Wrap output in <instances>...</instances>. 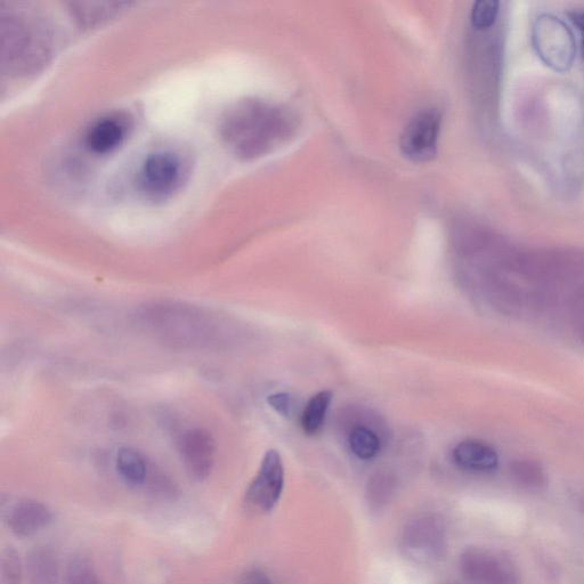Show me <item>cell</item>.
I'll list each match as a JSON object with an SVG mask.
<instances>
[{
  "mask_svg": "<svg viewBox=\"0 0 584 584\" xmlns=\"http://www.w3.org/2000/svg\"><path fill=\"white\" fill-rule=\"evenodd\" d=\"M296 127V118L287 109L262 100H243L226 110L219 131L234 154L253 159L286 142Z\"/></svg>",
  "mask_w": 584,
  "mask_h": 584,
  "instance_id": "obj_1",
  "label": "cell"
},
{
  "mask_svg": "<svg viewBox=\"0 0 584 584\" xmlns=\"http://www.w3.org/2000/svg\"><path fill=\"white\" fill-rule=\"evenodd\" d=\"M403 554L418 564L442 561L448 549L446 527L440 516H417L404 526L401 537Z\"/></svg>",
  "mask_w": 584,
  "mask_h": 584,
  "instance_id": "obj_2",
  "label": "cell"
},
{
  "mask_svg": "<svg viewBox=\"0 0 584 584\" xmlns=\"http://www.w3.org/2000/svg\"><path fill=\"white\" fill-rule=\"evenodd\" d=\"M462 575L474 584H521L518 565L504 551L469 547L459 558Z\"/></svg>",
  "mask_w": 584,
  "mask_h": 584,
  "instance_id": "obj_3",
  "label": "cell"
},
{
  "mask_svg": "<svg viewBox=\"0 0 584 584\" xmlns=\"http://www.w3.org/2000/svg\"><path fill=\"white\" fill-rule=\"evenodd\" d=\"M184 175V162L178 154L157 151L143 162L139 175L140 188L151 200H166L181 188Z\"/></svg>",
  "mask_w": 584,
  "mask_h": 584,
  "instance_id": "obj_4",
  "label": "cell"
},
{
  "mask_svg": "<svg viewBox=\"0 0 584 584\" xmlns=\"http://www.w3.org/2000/svg\"><path fill=\"white\" fill-rule=\"evenodd\" d=\"M533 40L541 58L557 70L572 66L575 42L572 31L555 16L542 15L534 26Z\"/></svg>",
  "mask_w": 584,
  "mask_h": 584,
  "instance_id": "obj_5",
  "label": "cell"
},
{
  "mask_svg": "<svg viewBox=\"0 0 584 584\" xmlns=\"http://www.w3.org/2000/svg\"><path fill=\"white\" fill-rule=\"evenodd\" d=\"M441 112L434 108L421 110L413 117L401 135L400 148L405 157L418 162L436 156Z\"/></svg>",
  "mask_w": 584,
  "mask_h": 584,
  "instance_id": "obj_6",
  "label": "cell"
},
{
  "mask_svg": "<svg viewBox=\"0 0 584 584\" xmlns=\"http://www.w3.org/2000/svg\"><path fill=\"white\" fill-rule=\"evenodd\" d=\"M283 488L285 467L280 453L275 450L267 451L246 492L247 505L261 513H267L278 505Z\"/></svg>",
  "mask_w": 584,
  "mask_h": 584,
  "instance_id": "obj_7",
  "label": "cell"
},
{
  "mask_svg": "<svg viewBox=\"0 0 584 584\" xmlns=\"http://www.w3.org/2000/svg\"><path fill=\"white\" fill-rule=\"evenodd\" d=\"M19 19L3 20L4 56L11 67H30L37 63L40 55H45L44 36L36 34L31 23Z\"/></svg>",
  "mask_w": 584,
  "mask_h": 584,
  "instance_id": "obj_8",
  "label": "cell"
},
{
  "mask_svg": "<svg viewBox=\"0 0 584 584\" xmlns=\"http://www.w3.org/2000/svg\"><path fill=\"white\" fill-rule=\"evenodd\" d=\"M181 458L186 472L198 482L205 481L213 472L216 444L205 429H191L180 441Z\"/></svg>",
  "mask_w": 584,
  "mask_h": 584,
  "instance_id": "obj_9",
  "label": "cell"
},
{
  "mask_svg": "<svg viewBox=\"0 0 584 584\" xmlns=\"http://www.w3.org/2000/svg\"><path fill=\"white\" fill-rule=\"evenodd\" d=\"M131 125V119L124 113H110L89 127L86 144L94 153H109L123 144Z\"/></svg>",
  "mask_w": 584,
  "mask_h": 584,
  "instance_id": "obj_10",
  "label": "cell"
},
{
  "mask_svg": "<svg viewBox=\"0 0 584 584\" xmlns=\"http://www.w3.org/2000/svg\"><path fill=\"white\" fill-rule=\"evenodd\" d=\"M50 508L35 500L18 502L8 515V527L16 537L30 538L42 532L52 523Z\"/></svg>",
  "mask_w": 584,
  "mask_h": 584,
  "instance_id": "obj_11",
  "label": "cell"
},
{
  "mask_svg": "<svg viewBox=\"0 0 584 584\" xmlns=\"http://www.w3.org/2000/svg\"><path fill=\"white\" fill-rule=\"evenodd\" d=\"M454 462L467 472L492 473L499 466V456L493 446L483 441L467 440L453 449Z\"/></svg>",
  "mask_w": 584,
  "mask_h": 584,
  "instance_id": "obj_12",
  "label": "cell"
},
{
  "mask_svg": "<svg viewBox=\"0 0 584 584\" xmlns=\"http://www.w3.org/2000/svg\"><path fill=\"white\" fill-rule=\"evenodd\" d=\"M29 584H58L59 563L54 551L48 547H35L28 555Z\"/></svg>",
  "mask_w": 584,
  "mask_h": 584,
  "instance_id": "obj_13",
  "label": "cell"
},
{
  "mask_svg": "<svg viewBox=\"0 0 584 584\" xmlns=\"http://www.w3.org/2000/svg\"><path fill=\"white\" fill-rule=\"evenodd\" d=\"M509 470L514 482L527 491H541L546 488V470L537 461L518 459L510 465Z\"/></svg>",
  "mask_w": 584,
  "mask_h": 584,
  "instance_id": "obj_14",
  "label": "cell"
},
{
  "mask_svg": "<svg viewBox=\"0 0 584 584\" xmlns=\"http://www.w3.org/2000/svg\"><path fill=\"white\" fill-rule=\"evenodd\" d=\"M116 466L123 480L131 485H142L148 478V462L142 454L132 448H123L118 451Z\"/></svg>",
  "mask_w": 584,
  "mask_h": 584,
  "instance_id": "obj_15",
  "label": "cell"
},
{
  "mask_svg": "<svg viewBox=\"0 0 584 584\" xmlns=\"http://www.w3.org/2000/svg\"><path fill=\"white\" fill-rule=\"evenodd\" d=\"M331 401L332 393L329 391L320 392L308 401L302 416V427L306 435L313 436L321 432Z\"/></svg>",
  "mask_w": 584,
  "mask_h": 584,
  "instance_id": "obj_16",
  "label": "cell"
},
{
  "mask_svg": "<svg viewBox=\"0 0 584 584\" xmlns=\"http://www.w3.org/2000/svg\"><path fill=\"white\" fill-rule=\"evenodd\" d=\"M348 445L356 458L371 460L376 458L381 450L380 437L371 428L358 426L348 435Z\"/></svg>",
  "mask_w": 584,
  "mask_h": 584,
  "instance_id": "obj_17",
  "label": "cell"
},
{
  "mask_svg": "<svg viewBox=\"0 0 584 584\" xmlns=\"http://www.w3.org/2000/svg\"><path fill=\"white\" fill-rule=\"evenodd\" d=\"M500 3L497 0H478L473 6V27L477 30L489 29L496 23L499 14Z\"/></svg>",
  "mask_w": 584,
  "mask_h": 584,
  "instance_id": "obj_18",
  "label": "cell"
},
{
  "mask_svg": "<svg viewBox=\"0 0 584 584\" xmlns=\"http://www.w3.org/2000/svg\"><path fill=\"white\" fill-rule=\"evenodd\" d=\"M64 584H99L94 567L84 557L72 558L68 565Z\"/></svg>",
  "mask_w": 584,
  "mask_h": 584,
  "instance_id": "obj_19",
  "label": "cell"
},
{
  "mask_svg": "<svg viewBox=\"0 0 584 584\" xmlns=\"http://www.w3.org/2000/svg\"><path fill=\"white\" fill-rule=\"evenodd\" d=\"M394 482L386 474L373 477L368 486V500L372 508H381L391 499Z\"/></svg>",
  "mask_w": 584,
  "mask_h": 584,
  "instance_id": "obj_20",
  "label": "cell"
},
{
  "mask_svg": "<svg viewBox=\"0 0 584 584\" xmlns=\"http://www.w3.org/2000/svg\"><path fill=\"white\" fill-rule=\"evenodd\" d=\"M567 300V311L571 326L582 340H584V283L571 292Z\"/></svg>",
  "mask_w": 584,
  "mask_h": 584,
  "instance_id": "obj_21",
  "label": "cell"
},
{
  "mask_svg": "<svg viewBox=\"0 0 584 584\" xmlns=\"http://www.w3.org/2000/svg\"><path fill=\"white\" fill-rule=\"evenodd\" d=\"M2 574L5 584H22L23 570L20 555L12 547L3 551Z\"/></svg>",
  "mask_w": 584,
  "mask_h": 584,
  "instance_id": "obj_22",
  "label": "cell"
},
{
  "mask_svg": "<svg viewBox=\"0 0 584 584\" xmlns=\"http://www.w3.org/2000/svg\"><path fill=\"white\" fill-rule=\"evenodd\" d=\"M267 402L271 407L279 413L282 417L291 418L295 412L294 396L288 393H278L269 396Z\"/></svg>",
  "mask_w": 584,
  "mask_h": 584,
  "instance_id": "obj_23",
  "label": "cell"
},
{
  "mask_svg": "<svg viewBox=\"0 0 584 584\" xmlns=\"http://www.w3.org/2000/svg\"><path fill=\"white\" fill-rule=\"evenodd\" d=\"M239 584H274V582L262 570L253 569L241 575Z\"/></svg>",
  "mask_w": 584,
  "mask_h": 584,
  "instance_id": "obj_24",
  "label": "cell"
},
{
  "mask_svg": "<svg viewBox=\"0 0 584 584\" xmlns=\"http://www.w3.org/2000/svg\"><path fill=\"white\" fill-rule=\"evenodd\" d=\"M569 20L573 23L575 29L578 30L580 36V54L584 61V10H573L567 12Z\"/></svg>",
  "mask_w": 584,
  "mask_h": 584,
  "instance_id": "obj_25",
  "label": "cell"
},
{
  "mask_svg": "<svg viewBox=\"0 0 584 584\" xmlns=\"http://www.w3.org/2000/svg\"><path fill=\"white\" fill-rule=\"evenodd\" d=\"M572 501L580 513L584 514V489H580L572 493Z\"/></svg>",
  "mask_w": 584,
  "mask_h": 584,
  "instance_id": "obj_26",
  "label": "cell"
}]
</instances>
